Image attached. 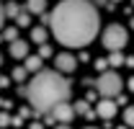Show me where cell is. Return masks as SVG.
I'll return each mask as SVG.
<instances>
[{"mask_svg": "<svg viewBox=\"0 0 134 129\" xmlns=\"http://www.w3.org/2000/svg\"><path fill=\"white\" fill-rule=\"evenodd\" d=\"M85 129H96V127H85Z\"/></svg>", "mask_w": 134, "mask_h": 129, "instance_id": "83f0119b", "label": "cell"}, {"mask_svg": "<svg viewBox=\"0 0 134 129\" xmlns=\"http://www.w3.org/2000/svg\"><path fill=\"white\" fill-rule=\"evenodd\" d=\"M16 21H18V26H23V29H26V26H31V16H29V10H21Z\"/></svg>", "mask_w": 134, "mask_h": 129, "instance_id": "5bb4252c", "label": "cell"}, {"mask_svg": "<svg viewBox=\"0 0 134 129\" xmlns=\"http://www.w3.org/2000/svg\"><path fill=\"white\" fill-rule=\"evenodd\" d=\"M96 114H98L100 119H114L116 116V103L111 98H100V103L96 106Z\"/></svg>", "mask_w": 134, "mask_h": 129, "instance_id": "8992f818", "label": "cell"}, {"mask_svg": "<svg viewBox=\"0 0 134 129\" xmlns=\"http://www.w3.org/2000/svg\"><path fill=\"white\" fill-rule=\"evenodd\" d=\"M75 111H77V114H85V116H93V114H90V109H88V103H85V101H77V106H75Z\"/></svg>", "mask_w": 134, "mask_h": 129, "instance_id": "ac0fdd59", "label": "cell"}, {"mask_svg": "<svg viewBox=\"0 0 134 129\" xmlns=\"http://www.w3.org/2000/svg\"><path fill=\"white\" fill-rule=\"evenodd\" d=\"M75 106H70V103H59V106H57V109H54V111H52V116H54V119H57V121H65V124H70V121H72V116H75Z\"/></svg>", "mask_w": 134, "mask_h": 129, "instance_id": "5b68a950", "label": "cell"}, {"mask_svg": "<svg viewBox=\"0 0 134 129\" xmlns=\"http://www.w3.org/2000/svg\"><path fill=\"white\" fill-rule=\"evenodd\" d=\"M41 60H44V57H39V54H36V57H26V64H23V67H26L29 72H39V70H41Z\"/></svg>", "mask_w": 134, "mask_h": 129, "instance_id": "9c48e42d", "label": "cell"}, {"mask_svg": "<svg viewBox=\"0 0 134 129\" xmlns=\"http://www.w3.org/2000/svg\"><path fill=\"white\" fill-rule=\"evenodd\" d=\"M0 64H3V54H0Z\"/></svg>", "mask_w": 134, "mask_h": 129, "instance_id": "484cf974", "label": "cell"}, {"mask_svg": "<svg viewBox=\"0 0 134 129\" xmlns=\"http://www.w3.org/2000/svg\"><path fill=\"white\" fill-rule=\"evenodd\" d=\"M0 39H5L8 44H10V41H16V39H18V29H5V31H3V36H0Z\"/></svg>", "mask_w": 134, "mask_h": 129, "instance_id": "9a60e30c", "label": "cell"}, {"mask_svg": "<svg viewBox=\"0 0 134 129\" xmlns=\"http://www.w3.org/2000/svg\"><path fill=\"white\" fill-rule=\"evenodd\" d=\"M129 88H132V90H134V75H132V78H129Z\"/></svg>", "mask_w": 134, "mask_h": 129, "instance_id": "cb8c5ba5", "label": "cell"}, {"mask_svg": "<svg viewBox=\"0 0 134 129\" xmlns=\"http://www.w3.org/2000/svg\"><path fill=\"white\" fill-rule=\"evenodd\" d=\"M31 41H36V44H47V31L44 29H31Z\"/></svg>", "mask_w": 134, "mask_h": 129, "instance_id": "8fae6325", "label": "cell"}, {"mask_svg": "<svg viewBox=\"0 0 134 129\" xmlns=\"http://www.w3.org/2000/svg\"><path fill=\"white\" fill-rule=\"evenodd\" d=\"M59 44L70 49L88 47L98 34V10L90 0H62L49 16H44Z\"/></svg>", "mask_w": 134, "mask_h": 129, "instance_id": "6da1fadb", "label": "cell"}, {"mask_svg": "<svg viewBox=\"0 0 134 129\" xmlns=\"http://www.w3.org/2000/svg\"><path fill=\"white\" fill-rule=\"evenodd\" d=\"M54 67H57L59 72H72V70H75V57L67 54V52H62V54L54 57Z\"/></svg>", "mask_w": 134, "mask_h": 129, "instance_id": "52a82bcc", "label": "cell"}, {"mask_svg": "<svg viewBox=\"0 0 134 129\" xmlns=\"http://www.w3.org/2000/svg\"><path fill=\"white\" fill-rule=\"evenodd\" d=\"M106 64H108V60H96V70L98 72H106Z\"/></svg>", "mask_w": 134, "mask_h": 129, "instance_id": "44dd1931", "label": "cell"}, {"mask_svg": "<svg viewBox=\"0 0 134 129\" xmlns=\"http://www.w3.org/2000/svg\"><path fill=\"white\" fill-rule=\"evenodd\" d=\"M39 57H52V47L49 44H39Z\"/></svg>", "mask_w": 134, "mask_h": 129, "instance_id": "ffe728a7", "label": "cell"}, {"mask_svg": "<svg viewBox=\"0 0 134 129\" xmlns=\"http://www.w3.org/2000/svg\"><path fill=\"white\" fill-rule=\"evenodd\" d=\"M10 54H13L16 60H26V57H29V41H23V39L10 41Z\"/></svg>", "mask_w": 134, "mask_h": 129, "instance_id": "ba28073f", "label": "cell"}, {"mask_svg": "<svg viewBox=\"0 0 134 129\" xmlns=\"http://www.w3.org/2000/svg\"><path fill=\"white\" fill-rule=\"evenodd\" d=\"M124 121H126V127H134V106H129L124 111Z\"/></svg>", "mask_w": 134, "mask_h": 129, "instance_id": "2e32d148", "label": "cell"}, {"mask_svg": "<svg viewBox=\"0 0 134 129\" xmlns=\"http://www.w3.org/2000/svg\"><path fill=\"white\" fill-rule=\"evenodd\" d=\"M116 129H126V127H116Z\"/></svg>", "mask_w": 134, "mask_h": 129, "instance_id": "f1b7e54d", "label": "cell"}, {"mask_svg": "<svg viewBox=\"0 0 134 129\" xmlns=\"http://www.w3.org/2000/svg\"><path fill=\"white\" fill-rule=\"evenodd\" d=\"M26 72H29V70H26V67H16V70H13V75H10V78H13V80H23V78H26Z\"/></svg>", "mask_w": 134, "mask_h": 129, "instance_id": "e0dca14e", "label": "cell"}, {"mask_svg": "<svg viewBox=\"0 0 134 129\" xmlns=\"http://www.w3.org/2000/svg\"><path fill=\"white\" fill-rule=\"evenodd\" d=\"M132 29H134V18H132Z\"/></svg>", "mask_w": 134, "mask_h": 129, "instance_id": "4316f807", "label": "cell"}, {"mask_svg": "<svg viewBox=\"0 0 134 129\" xmlns=\"http://www.w3.org/2000/svg\"><path fill=\"white\" fill-rule=\"evenodd\" d=\"M5 18H8V16H5V5L0 3V29H3V21H5Z\"/></svg>", "mask_w": 134, "mask_h": 129, "instance_id": "7402d4cb", "label": "cell"}, {"mask_svg": "<svg viewBox=\"0 0 134 129\" xmlns=\"http://www.w3.org/2000/svg\"><path fill=\"white\" fill-rule=\"evenodd\" d=\"M18 13H21L18 3H13V0H10V3L5 5V16H8V18H18Z\"/></svg>", "mask_w": 134, "mask_h": 129, "instance_id": "4fadbf2b", "label": "cell"}, {"mask_svg": "<svg viewBox=\"0 0 134 129\" xmlns=\"http://www.w3.org/2000/svg\"><path fill=\"white\" fill-rule=\"evenodd\" d=\"M0 127H13V119H10L5 111H0Z\"/></svg>", "mask_w": 134, "mask_h": 129, "instance_id": "d6986e66", "label": "cell"}, {"mask_svg": "<svg viewBox=\"0 0 134 129\" xmlns=\"http://www.w3.org/2000/svg\"><path fill=\"white\" fill-rule=\"evenodd\" d=\"M111 3H119V0H111Z\"/></svg>", "mask_w": 134, "mask_h": 129, "instance_id": "f546056e", "label": "cell"}, {"mask_svg": "<svg viewBox=\"0 0 134 129\" xmlns=\"http://www.w3.org/2000/svg\"><path fill=\"white\" fill-rule=\"evenodd\" d=\"M100 41H103V47L108 49V52H121V49L126 47V41H129V31L121 23H108L103 29Z\"/></svg>", "mask_w": 134, "mask_h": 129, "instance_id": "3957f363", "label": "cell"}, {"mask_svg": "<svg viewBox=\"0 0 134 129\" xmlns=\"http://www.w3.org/2000/svg\"><path fill=\"white\" fill-rule=\"evenodd\" d=\"M132 5H134V0H132Z\"/></svg>", "mask_w": 134, "mask_h": 129, "instance_id": "4dcf8cb0", "label": "cell"}, {"mask_svg": "<svg viewBox=\"0 0 134 129\" xmlns=\"http://www.w3.org/2000/svg\"><path fill=\"white\" fill-rule=\"evenodd\" d=\"M96 88H98V93L103 98L119 96V93H121V75H119V72H111V70H108V72H100Z\"/></svg>", "mask_w": 134, "mask_h": 129, "instance_id": "277c9868", "label": "cell"}, {"mask_svg": "<svg viewBox=\"0 0 134 129\" xmlns=\"http://www.w3.org/2000/svg\"><path fill=\"white\" fill-rule=\"evenodd\" d=\"M54 129H70V124H65V121H59V124H57Z\"/></svg>", "mask_w": 134, "mask_h": 129, "instance_id": "603a6c76", "label": "cell"}, {"mask_svg": "<svg viewBox=\"0 0 134 129\" xmlns=\"http://www.w3.org/2000/svg\"><path fill=\"white\" fill-rule=\"evenodd\" d=\"M31 129H44V127H41V124H31Z\"/></svg>", "mask_w": 134, "mask_h": 129, "instance_id": "d4e9b609", "label": "cell"}, {"mask_svg": "<svg viewBox=\"0 0 134 129\" xmlns=\"http://www.w3.org/2000/svg\"><path fill=\"white\" fill-rule=\"evenodd\" d=\"M108 64H114V67H121V64H126V60H124V54H121V52H111V57H108Z\"/></svg>", "mask_w": 134, "mask_h": 129, "instance_id": "7c38bea8", "label": "cell"}, {"mask_svg": "<svg viewBox=\"0 0 134 129\" xmlns=\"http://www.w3.org/2000/svg\"><path fill=\"white\" fill-rule=\"evenodd\" d=\"M44 8H47V0H29L26 3L29 13H44Z\"/></svg>", "mask_w": 134, "mask_h": 129, "instance_id": "30bf717a", "label": "cell"}, {"mask_svg": "<svg viewBox=\"0 0 134 129\" xmlns=\"http://www.w3.org/2000/svg\"><path fill=\"white\" fill-rule=\"evenodd\" d=\"M26 98L36 114H52L70 98V83L59 70H39L26 85Z\"/></svg>", "mask_w": 134, "mask_h": 129, "instance_id": "7a4b0ae2", "label": "cell"}]
</instances>
